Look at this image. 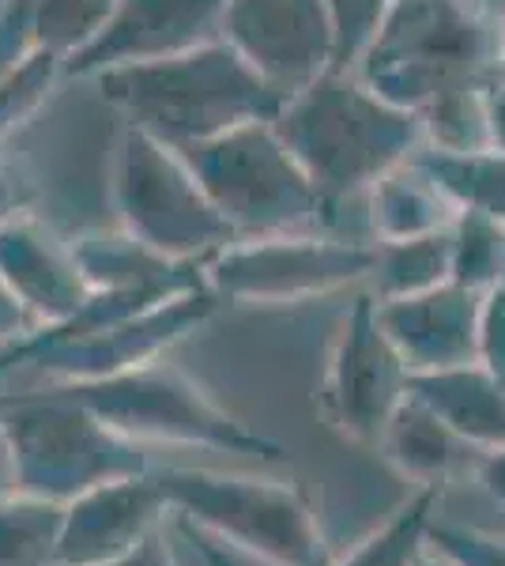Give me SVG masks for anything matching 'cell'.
I'll return each mask as SVG.
<instances>
[{
  "instance_id": "cell-23",
  "label": "cell",
  "mask_w": 505,
  "mask_h": 566,
  "mask_svg": "<svg viewBox=\"0 0 505 566\" xmlns=\"http://www.w3.org/2000/svg\"><path fill=\"white\" fill-rule=\"evenodd\" d=\"M491 91H464V95L442 98V103L422 109V114H419L422 148H434V151H483V148H494Z\"/></svg>"
},
{
  "instance_id": "cell-17",
  "label": "cell",
  "mask_w": 505,
  "mask_h": 566,
  "mask_svg": "<svg viewBox=\"0 0 505 566\" xmlns=\"http://www.w3.org/2000/svg\"><path fill=\"white\" fill-rule=\"evenodd\" d=\"M408 392L480 450H505V381L483 363L438 374H411Z\"/></svg>"
},
{
  "instance_id": "cell-24",
  "label": "cell",
  "mask_w": 505,
  "mask_h": 566,
  "mask_svg": "<svg viewBox=\"0 0 505 566\" xmlns=\"http://www.w3.org/2000/svg\"><path fill=\"white\" fill-rule=\"evenodd\" d=\"M122 0H34V31L39 45L57 57H76L87 50L106 23L114 20Z\"/></svg>"
},
{
  "instance_id": "cell-8",
  "label": "cell",
  "mask_w": 505,
  "mask_h": 566,
  "mask_svg": "<svg viewBox=\"0 0 505 566\" xmlns=\"http://www.w3.org/2000/svg\"><path fill=\"white\" fill-rule=\"evenodd\" d=\"M114 205L122 231L170 261H200L231 245V231L186 155L151 133L125 125L114 167Z\"/></svg>"
},
{
  "instance_id": "cell-18",
  "label": "cell",
  "mask_w": 505,
  "mask_h": 566,
  "mask_svg": "<svg viewBox=\"0 0 505 566\" xmlns=\"http://www.w3.org/2000/svg\"><path fill=\"white\" fill-rule=\"evenodd\" d=\"M366 205H370L366 216H370L374 242H400L449 231L456 223V216H461V208L442 193V186L415 159H408L403 167L389 170L381 181H374V189L366 193Z\"/></svg>"
},
{
  "instance_id": "cell-28",
  "label": "cell",
  "mask_w": 505,
  "mask_h": 566,
  "mask_svg": "<svg viewBox=\"0 0 505 566\" xmlns=\"http://www.w3.org/2000/svg\"><path fill=\"white\" fill-rule=\"evenodd\" d=\"M427 547L445 555L453 566H505V536L475 533V528L434 522L427 533Z\"/></svg>"
},
{
  "instance_id": "cell-3",
  "label": "cell",
  "mask_w": 505,
  "mask_h": 566,
  "mask_svg": "<svg viewBox=\"0 0 505 566\" xmlns=\"http://www.w3.org/2000/svg\"><path fill=\"white\" fill-rule=\"evenodd\" d=\"M272 125L325 197V219L422 151L419 114L392 106L355 72L333 69L295 91Z\"/></svg>"
},
{
  "instance_id": "cell-22",
  "label": "cell",
  "mask_w": 505,
  "mask_h": 566,
  "mask_svg": "<svg viewBox=\"0 0 505 566\" xmlns=\"http://www.w3.org/2000/svg\"><path fill=\"white\" fill-rule=\"evenodd\" d=\"M438 491L442 488H419L378 533L366 536V541L336 566H415L419 555L427 552V533H430V525H434Z\"/></svg>"
},
{
  "instance_id": "cell-4",
  "label": "cell",
  "mask_w": 505,
  "mask_h": 566,
  "mask_svg": "<svg viewBox=\"0 0 505 566\" xmlns=\"http://www.w3.org/2000/svg\"><path fill=\"white\" fill-rule=\"evenodd\" d=\"M0 423L12 438L20 491L61 506L103 483L155 469L148 446L109 427L64 386L4 389Z\"/></svg>"
},
{
  "instance_id": "cell-1",
  "label": "cell",
  "mask_w": 505,
  "mask_h": 566,
  "mask_svg": "<svg viewBox=\"0 0 505 566\" xmlns=\"http://www.w3.org/2000/svg\"><path fill=\"white\" fill-rule=\"evenodd\" d=\"M351 72L411 114L491 91L505 76L502 20L486 0H392Z\"/></svg>"
},
{
  "instance_id": "cell-38",
  "label": "cell",
  "mask_w": 505,
  "mask_h": 566,
  "mask_svg": "<svg viewBox=\"0 0 505 566\" xmlns=\"http://www.w3.org/2000/svg\"><path fill=\"white\" fill-rule=\"evenodd\" d=\"M415 566H453V563H449L445 555H438L434 547H427V552L419 555V563H415Z\"/></svg>"
},
{
  "instance_id": "cell-36",
  "label": "cell",
  "mask_w": 505,
  "mask_h": 566,
  "mask_svg": "<svg viewBox=\"0 0 505 566\" xmlns=\"http://www.w3.org/2000/svg\"><path fill=\"white\" fill-rule=\"evenodd\" d=\"M181 525H186V522H181ZM186 533L192 536V544H197L200 552H204V559H208L211 566H238V563L231 559V555H227V547L219 544V541H211L208 533H200V528H192V525H186Z\"/></svg>"
},
{
  "instance_id": "cell-25",
  "label": "cell",
  "mask_w": 505,
  "mask_h": 566,
  "mask_svg": "<svg viewBox=\"0 0 505 566\" xmlns=\"http://www.w3.org/2000/svg\"><path fill=\"white\" fill-rule=\"evenodd\" d=\"M505 276V223L483 212H461L453 223V280L491 291Z\"/></svg>"
},
{
  "instance_id": "cell-16",
  "label": "cell",
  "mask_w": 505,
  "mask_h": 566,
  "mask_svg": "<svg viewBox=\"0 0 505 566\" xmlns=\"http://www.w3.org/2000/svg\"><path fill=\"white\" fill-rule=\"evenodd\" d=\"M378 450L419 488H445L461 476H480V464L486 458V450L456 434L442 416L419 405L411 392L392 416V423L385 427Z\"/></svg>"
},
{
  "instance_id": "cell-35",
  "label": "cell",
  "mask_w": 505,
  "mask_h": 566,
  "mask_svg": "<svg viewBox=\"0 0 505 566\" xmlns=\"http://www.w3.org/2000/svg\"><path fill=\"white\" fill-rule=\"evenodd\" d=\"M20 491V472H15V450L12 438H8L4 423H0V499L15 495Z\"/></svg>"
},
{
  "instance_id": "cell-2",
  "label": "cell",
  "mask_w": 505,
  "mask_h": 566,
  "mask_svg": "<svg viewBox=\"0 0 505 566\" xmlns=\"http://www.w3.org/2000/svg\"><path fill=\"white\" fill-rule=\"evenodd\" d=\"M95 80L125 125H136L178 151L242 125L275 122L287 103V95L223 39L167 61L109 69Z\"/></svg>"
},
{
  "instance_id": "cell-6",
  "label": "cell",
  "mask_w": 505,
  "mask_h": 566,
  "mask_svg": "<svg viewBox=\"0 0 505 566\" xmlns=\"http://www.w3.org/2000/svg\"><path fill=\"white\" fill-rule=\"evenodd\" d=\"M238 239L295 234L325 223V197L272 122H253L181 151Z\"/></svg>"
},
{
  "instance_id": "cell-32",
  "label": "cell",
  "mask_w": 505,
  "mask_h": 566,
  "mask_svg": "<svg viewBox=\"0 0 505 566\" xmlns=\"http://www.w3.org/2000/svg\"><path fill=\"white\" fill-rule=\"evenodd\" d=\"M31 200H34V189L27 186L23 178H15L12 167H4V163H0V223L23 216L27 208H31Z\"/></svg>"
},
{
  "instance_id": "cell-13",
  "label": "cell",
  "mask_w": 505,
  "mask_h": 566,
  "mask_svg": "<svg viewBox=\"0 0 505 566\" xmlns=\"http://www.w3.org/2000/svg\"><path fill=\"white\" fill-rule=\"evenodd\" d=\"M170 517L173 506L155 469L103 483L64 506L57 566H106L125 559L162 525H170Z\"/></svg>"
},
{
  "instance_id": "cell-30",
  "label": "cell",
  "mask_w": 505,
  "mask_h": 566,
  "mask_svg": "<svg viewBox=\"0 0 505 566\" xmlns=\"http://www.w3.org/2000/svg\"><path fill=\"white\" fill-rule=\"evenodd\" d=\"M480 363L505 381V276L483 291L480 314Z\"/></svg>"
},
{
  "instance_id": "cell-11",
  "label": "cell",
  "mask_w": 505,
  "mask_h": 566,
  "mask_svg": "<svg viewBox=\"0 0 505 566\" xmlns=\"http://www.w3.org/2000/svg\"><path fill=\"white\" fill-rule=\"evenodd\" d=\"M223 42L287 98L336 69L328 0H231Z\"/></svg>"
},
{
  "instance_id": "cell-29",
  "label": "cell",
  "mask_w": 505,
  "mask_h": 566,
  "mask_svg": "<svg viewBox=\"0 0 505 566\" xmlns=\"http://www.w3.org/2000/svg\"><path fill=\"white\" fill-rule=\"evenodd\" d=\"M39 45L34 31V0H4L0 4V80L15 72Z\"/></svg>"
},
{
  "instance_id": "cell-7",
  "label": "cell",
  "mask_w": 505,
  "mask_h": 566,
  "mask_svg": "<svg viewBox=\"0 0 505 566\" xmlns=\"http://www.w3.org/2000/svg\"><path fill=\"white\" fill-rule=\"evenodd\" d=\"M64 389L76 392L91 412H98L133 442L148 446L151 453L159 446H178V450H208L264 464L283 461L280 446L227 416L215 400L204 397V389L159 359L122 370L114 378L80 381Z\"/></svg>"
},
{
  "instance_id": "cell-34",
  "label": "cell",
  "mask_w": 505,
  "mask_h": 566,
  "mask_svg": "<svg viewBox=\"0 0 505 566\" xmlns=\"http://www.w3.org/2000/svg\"><path fill=\"white\" fill-rule=\"evenodd\" d=\"M480 483L486 488V495L498 499L505 506V450H491L480 464Z\"/></svg>"
},
{
  "instance_id": "cell-21",
  "label": "cell",
  "mask_w": 505,
  "mask_h": 566,
  "mask_svg": "<svg viewBox=\"0 0 505 566\" xmlns=\"http://www.w3.org/2000/svg\"><path fill=\"white\" fill-rule=\"evenodd\" d=\"M61 522V502L27 491L0 499V566H57Z\"/></svg>"
},
{
  "instance_id": "cell-20",
  "label": "cell",
  "mask_w": 505,
  "mask_h": 566,
  "mask_svg": "<svg viewBox=\"0 0 505 566\" xmlns=\"http://www.w3.org/2000/svg\"><path fill=\"white\" fill-rule=\"evenodd\" d=\"M453 280V227L419 239L378 242L370 283L378 298H408Z\"/></svg>"
},
{
  "instance_id": "cell-5",
  "label": "cell",
  "mask_w": 505,
  "mask_h": 566,
  "mask_svg": "<svg viewBox=\"0 0 505 566\" xmlns=\"http://www.w3.org/2000/svg\"><path fill=\"white\" fill-rule=\"evenodd\" d=\"M173 517L269 566H336L306 495L287 480L155 464Z\"/></svg>"
},
{
  "instance_id": "cell-39",
  "label": "cell",
  "mask_w": 505,
  "mask_h": 566,
  "mask_svg": "<svg viewBox=\"0 0 505 566\" xmlns=\"http://www.w3.org/2000/svg\"><path fill=\"white\" fill-rule=\"evenodd\" d=\"M502 65H505V20H502Z\"/></svg>"
},
{
  "instance_id": "cell-15",
  "label": "cell",
  "mask_w": 505,
  "mask_h": 566,
  "mask_svg": "<svg viewBox=\"0 0 505 566\" xmlns=\"http://www.w3.org/2000/svg\"><path fill=\"white\" fill-rule=\"evenodd\" d=\"M0 276L39 328L76 317L95 295L76 261L72 239L34 219V212L0 223Z\"/></svg>"
},
{
  "instance_id": "cell-19",
  "label": "cell",
  "mask_w": 505,
  "mask_h": 566,
  "mask_svg": "<svg viewBox=\"0 0 505 566\" xmlns=\"http://www.w3.org/2000/svg\"><path fill=\"white\" fill-rule=\"evenodd\" d=\"M415 163L442 186L461 212H483L505 223V151H434L422 148Z\"/></svg>"
},
{
  "instance_id": "cell-9",
  "label": "cell",
  "mask_w": 505,
  "mask_h": 566,
  "mask_svg": "<svg viewBox=\"0 0 505 566\" xmlns=\"http://www.w3.org/2000/svg\"><path fill=\"white\" fill-rule=\"evenodd\" d=\"M378 242L347 234H269L234 239L204 261L208 287L231 303H306L370 280Z\"/></svg>"
},
{
  "instance_id": "cell-27",
  "label": "cell",
  "mask_w": 505,
  "mask_h": 566,
  "mask_svg": "<svg viewBox=\"0 0 505 566\" xmlns=\"http://www.w3.org/2000/svg\"><path fill=\"white\" fill-rule=\"evenodd\" d=\"M392 0H328L336 27V72H351L378 34Z\"/></svg>"
},
{
  "instance_id": "cell-14",
  "label": "cell",
  "mask_w": 505,
  "mask_h": 566,
  "mask_svg": "<svg viewBox=\"0 0 505 566\" xmlns=\"http://www.w3.org/2000/svg\"><path fill=\"white\" fill-rule=\"evenodd\" d=\"M480 314L483 295L456 280L422 295L378 298V322L411 374H438L480 363Z\"/></svg>"
},
{
  "instance_id": "cell-33",
  "label": "cell",
  "mask_w": 505,
  "mask_h": 566,
  "mask_svg": "<svg viewBox=\"0 0 505 566\" xmlns=\"http://www.w3.org/2000/svg\"><path fill=\"white\" fill-rule=\"evenodd\" d=\"M170 522H173V517H170ZM106 566H178V563H173L170 541H167V525H162L155 536H148V541L136 547V552H128L125 559L106 563Z\"/></svg>"
},
{
  "instance_id": "cell-10",
  "label": "cell",
  "mask_w": 505,
  "mask_h": 566,
  "mask_svg": "<svg viewBox=\"0 0 505 566\" xmlns=\"http://www.w3.org/2000/svg\"><path fill=\"white\" fill-rule=\"evenodd\" d=\"M408 386L411 370L378 322V298L374 291L358 295L351 314L339 325L325 381H320V408L328 423L355 442L378 446L385 427L408 400Z\"/></svg>"
},
{
  "instance_id": "cell-31",
  "label": "cell",
  "mask_w": 505,
  "mask_h": 566,
  "mask_svg": "<svg viewBox=\"0 0 505 566\" xmlns=\"http://www.w3.org/2000/svg\"><path fill=\"white\" fill-rule=\"evenodd\" d=\"M39 328L31 314H27V306L15 298V291L8 287L4 276H0V352L12 348V344L27 340V336Z\"/></svg>"
},
{
  "instance_id": "cell-37",
  "label": "cell",
  "mask_w": 505,
  "mask_h": 566,
  "mask_svg": "<svg viewBox=\"0 0 505 566\" xmlns=\"http://www.w3.org/2000/svg\"><path fill=\"white\" fill-rule=\"evenodd\" d=\"M491 133H494V148L505 151V76L491 91Z\"/></svg>"
},
{
  "instance_id": "cell-26",
  "label": "cell",
  "mask_w": 505,
  "mask_h": 566,
  "mask_svg": "<svg viewBox=\"0 0 505 566\" xmlns=\"http://www.w3.org/2000/svg\"><path fill=\"white\" fill-rule=\"evenodd\" d=\"M57 76H64V57L50 50H34L20 69L0 80V144L20 133L45 106L50 91L57 87Z\"/></svg>"
},
{
  "instance_id": "cell-12",
  "label": "cell",
  "mask_w": 505,
  "mask_h": 566,
  "mask_svg": "<svg viewBox=\"0 0 505 566\" xmlns=\"http://www.w3.org/2000/svg\"><path fill=\"white\" fill-rule=\"evenodd\" d=\"M227 4L231 0H122L106 31L64 61V76H103L219 42Z\"/></svg>"
}]
</instances>
